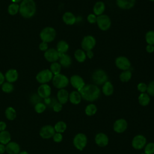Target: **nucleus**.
<instances>
[{"label": "nucleus", "instance_id": "1", "mask_svg": "<svg viewBox=\"0 0 154 154\" xmlns=\"http://www.w3.org/2000/svg\"><path fill=\"white\" fill-rule=\"evenodd\" d=\"M81 94L82 99L87 102H94L96 100L100 95V90L99 87L94 84H87L78 91Z\"/></svg>", "mask_w": 154, "mask_h": 154}, {"label": "nucleus", "instance_id": "2", "mask_svg": "<svg viewBox=\"0 0 154 154\" xmlns=\"http://www.w3.org/2000/svg\"><path fill=\"white\" fill-rule=\"evenodd\" d=\"M36 4L34 0H22L19 4V13L23 18L30 19L36 13Z\"/></svg>", "mask_w": 154, "mask_h": 154}, {"label": "nucleus", "instance_id": "3", "mask_svg": "<svg viewBox=\"0 0 154 154\" xmlns=\"http://www.w3.org/2000/svg\"><path fill=\"white\" fill-rule=\"evenodd\" d=\"M91 80L94 84L97 86L102 85L108 81V75L103 69H97L92 73Z\"/></svg>", "mask_w": 154, "mask_h": 154}, {"label": "nucleus", "instance_id": "4", "mask_svg": "<svg viewBox=\"0 0 154 154\" xmlns=\"http://www.w3.org/2000/svg\"><path fill=\"white\" fill-rule=\"evenodd\" d=\"M39 35L42 42L49 43L52 42L55 39L57 31L53 27L46 26L42 29Z\"/></svg>", "mask_w": 154, "mask_h": 154}, {"label": "nucleus", "instance_id": "5", "mask_svg": "<svg viewBox=\"0 0 154 154\" xmlns=\"http://www.w3.org/2000/svg\"><path fill=\"white\" fill-rule=\"evenodd\" d=\"M52 82L54 87L57 89L65 88L69 84V79L64 74L59 73L55 75L52 79Z\"/></svg>", "mask_w": 154, "mask_h": 154}, {"label": "nucleus", "instance_id": "6", "mask_svg": "<svg viewBox=\"0 0 154 154\" xmlns=\"http://www.w3.org/2000/svg\"><path fill=\"white\" fill-rule=\"evenodd\" d=\"M96 24L100 30L106 31L111 26V20L107 14H103L97 16Z\"/></svg>", "mask_w": 154, "mask_h": 154}, {"label": "nucleus", "instance_id": "7", "mask_svg": "<svg viewBox=\"0 0 154 154\" xmlns=\"http://www.w3.org/2000/svg\"><path fill=\"white\" fill-rule=\"evenodd\" d=\"M53 76L54 75L51 71L48 69H45L37 73L35 76V79L40 84H48L52 81Z\"/></svg>", "mask_w": 154, "mask_h": 154}, {"label": "nucleus", "instance_id": "8", "mask_svg": "<svg viewBox=\"0 0 154 154\" xmlns=\"http://www.w3.org/2000/svg\"><path fill=\"white\" fill-rule=\"evenodd\" d=\"M96 45V40L92 35H85L81 42V49L84 51L93 50Z\"/></svg>", "mask_w": 154, "mask_h": 154}, {"label": "nucleus", "instance_id": "9", "mask_svg": "<svg viewBox=\"0 0 154 154\" xmlns=\"http://www.w3.org/2000/svg\"><path fill=\"white\" fill-rule=\"evenodd\" d=\"M115 65L119 69L123 71L130 70L131 67V63L129 59L123 55H120L115 59Z\"/></svg>", "mask_w": 154, "mask_h": 154}, {"label": "nucleus", "instance_id": "10", "mask_svg": "<svg viewBox=\"0 0 154 154\" xmlns=\"http://www.w3.org/2000/svg\"><path fill=\"white\" fill-rule=\"evenodd\" d=\"M87 143V138L86 135L82 133L77 134L73 140L74 146L79 150H82L86 146Z\"/></svg>", "mask_w": 154, "mask_h": 154}, {"label": "nucleus", "instance_id": "11", "mask_svg": "<svg viewBox=\"0 0 154 154\" xmlns=\"http://www.w3.org/2000/svg\"><path fill=\"white\" fill-rule=\"evenodd\" d=\"M55 133V131L53 126L51 125H46L43 126L39 130L40 137L45 140H48L52 138Z\"/></svg>", "mask_w": 154, "mask_h": 154}, {"label": "nucleus", "instance_id": "12", "mask_svg": "<svg viewBox=\"0 0 154 154\" xmlns=\"http://www.w3.org/2000/svg\"><path fill=\"white\" fill-rule=\"evenodd\" d=\"M69 83L77 91H79L85 85L84 79L79 75H73L69 79Z\"/></svg>", "mask_w": 154, "mask_h": 154}, {"label": "nucleus", "instance_id": "13", "mask_svg": "<svg viewBox=\"0 0 154 154\" xmlns=\"http://www.w3.org/2000/svg\"><path fill=\"white\" fill-rule=\"evenodd\" d=\"M59 52L55 48H48L44 52V57L45 60L49 63H54L58 61Z\"/></svg>", "mask_w": 154, "mask_h": 154}, {"label": "nucleus", "instance_id": "14", "mask_svg": "<svg viewBox=\"0 0 154 154\" xmlns=\"http://www.w3.org/2000/svg\"><path fill=\"white\" fill-rule=\"evenodd\" d=\"M52 92V89L51 86L48 84H40L37 91V94L42 98L45 99L50 97Z\"/></svg>", "mask_w": 154, "mask_h": 154}, {"label": "nucleus", "instance_id": "15", "mask_svg": "<svg viewBox=\"0 0 154 154\" xmlns=\"http://www.w3.org/2000/svg\"><path fill=\"white\" fill-rule=\"evenodd\" d=\"M146 144V138L142 135H137L134 137L132 141V147L137 150L143 149Z\"/></svg>", "mask_w": 154, "mask_h": 154}, {"label": "nucleus", "instance_id": "16", "mask_svg": "<svg viewBox=\"0 0 154 154\" xmlns=\"http://www.w3.org/2000/svg\"><path fill=\"white\" fill-rule=\"evenodd\" d=\"M137 0H116L118 8L124 10L132 9L135 5Z\"/></svg>", "mask_w": 154, "mask_h": 154}, {"label": "nucleus", "instance_id": "17", "mask_svg": "<svg viewBox=\"0 0 154 154\" xmlns=\"http://www.w3.org/2000/svg\"><path fill=\"white\" fill-rule=\"evenodd\" d=\"M128 128V123L124 119H120L114 123L113 129L117 133H122L125 132Z\"/></svg>", "mask_w": 154, "mask_h": 154}, {"label": "nucleus", "instance_id": "18", "mask_svg": "<svg viewBox=\"0 0 154 154\" xmlns=\"http://www.w3.org/2000/svg\"><path fill=\"white\" fill-rule=\"evenodd\" d=\"M5 149L8 154H18L20 152V146L16 141H10L5 145Z\"/></svg>", "mask_w": 154, "mask_h": 154}, {"label": "nucleus", "instance_id": "19", "mask_svg": "<svg viewBox=\"0 0 154 154\" xmlns=\"http://www.w3.org/2000/svg\"><path fill=\"white\" fill-rule=\"evenodd\" d=\"M4 76L7 82L13 83L18 79L19 73L17 70L14 69H10L5 72Z\"/></svg>", "mask_w": 154, "mask_h": 154}, {"label": "nucleus", "instance_id": "20", "mask_svg": "<svg viewBox=\"0 0 154 154\" xmlns=\"http://www.w3.org/2000/svg\"><path fill=\"white\" fill-rule=\"evenodd\" d=\"M58 63L61 64V67L64 68H68L72 65V60L71 57L67 53L60 54Z\"/></svg>", "mask_w": 154, "mask_h": 154}, {"label": "nucleus", "instance_id": "21", "mask_svg": "<svg viewBox=\"0 0 154 154\" xmlns=\"http://www.w3.org/2000/svg\"><path fill=\"white\" fill-rule=\"evenodd\" d=\"M63 22L67 25H73L76 23V17L70 11L65 12L62 16Z\"/></svg>", "mask_w": 154, "mask_h": 154}, {"label": "nucleus", "instance_id": "22", "mask_svg": "<svg viewBox=\"0 0 154 154\" xmlns=\"http://www.w3.org/2000/svg\"><path fill=\"white\" fill-rule=\"evenodd\" d=\"M69 93L65 88L60 89L57 93V98L58 102L62 105L66 103L69 100Z\"/></svg>", "mask_w": 154, "mask_h": 154}, {"label": "nucleus", "instance_id": "23", "mask_svg": "<svg viewBox=\"0 0 154 154\" xmlns=\"http://www.w3.org/2000/svg\"><path fill=\"white\" fill-rule=\"evenodd\" d=\"M95 143L100 147H105L108 145L109 139L105 134L99 133L95 137Z\"/></svg>", "mask_w": 154, "mask_h": 154}, {"label": "nucleus", "instance_id": "24", "mask_svg": "<svg viewBox=\"0 0 154 154\" xmlns=\"http://www.w3.org/2000/svg\"><path fill=\"white\" fill-rule=\"evenodd\" d=\"M106 6L105 3L102 1H98L95 2L93 7V13L99 16L103 14L104 11H105Z\"/></svg>", "mask_w": 154, "mask_h": 154}, {"label": "nucleus", "instance_id": "25", "mask_svg": "<svg viewBox=\"0 0 154 154\" xmlns=\"http://www.w3.org/2000/svg\"><path fill=\"white\" fill-rule=\"evenodd\" d=\"M114 86L111 82L107 81L102 85V92L106 96H109L112 95L114 93Z\"/></svg>", "mask_w": 154, "mask_h": 154}, {"label": "nucleus", "instance_id": "26", "mask_svg": "<svg viewBox=\"0 0 154 154\" xmlns=\"http://www.w3.org/2000/svg\"><path fill=\"white\" fill-rule=\"evenodd\" d=\"M82 99V97L79 92L77 90H73L69 93V100L73 105L79 104Z\"/></svg>", "mask_w": 154, "mask_h": 154}, {"label": "nucleus", "instance_id": "27", "mask_svg": "<svg viewBox=\"0 0 154 154\" xmlns=\"http://www.w3.org/2000/svg\"><path fill=\"white\" fill-rule=\"evenodd\" d=\"M69 49V43L63 40H60L56 46V49L59 52V54H66L67 52Z\"/></svg>", "mask_w": 154, "mask_h": 154}, {"label": "nucleus", "instance_id": "28", "mask_svg": "<svg viewBox=\"0 0 154 154\" xmlns=\"http://www.w3.org/2000/svg\"><path fill=\"white\" fill-rule=\"evenodd\" d=\"M74 57L77 62L79 63H84L87 59L85 51L82 49H76L74 52Z\"/></svg>", "mask_w": 154, "mask_h": 154}, {"label": "nucleus", "instance_id": "29", "mask_svg": "<svg viewBox=\"0 0 154 154\" xmlns=\"http://www.w3.org/2000/svg\"><path fill=\"white\" fill-rule=\"evenodd\" d=\"M5 118L10 121L14 120L17 117V112L16 109L12 106L7 107L4 112Z\"/></svg>", "mask_w": 154, "mask_h": 154}, {"label": "nucleus", "instance_id": "30", "mask_svg": "<svg viewBox=\"0 0 154 154\" xmlns=\"http://www.w3.org/2000/svg\"><path fill=\"white\" fill-rule=\"evenodd\" d=\"M11 134L8 131L5 130L0 132V143L6 145L11 141Z\"/></svg>", "mask_w": 154, "mask_h": 154}, {"label": "nucleus", "instance_id": "31", "mask_svg": "<svg viewBox=\"0 0 154 154\" xmlns=\"http://www.w3.org/2000/svg\"><path fill=\"white\" fill-rule=\"evenodd\" d=\"M132 77V73L131 70H126L122 71L119 75V79L122 82H129Z\"/></svg>", "mask_w": 154, "mask_h": 154}, {"label": "nucleus", "instance_id": "32", "mask_svg": "<svg viewBox=\"0 0 154 154\" xmlns=\"http://www.w3.org/2000/svg\"><path fill=\"white\" fill-rule=\"evenodd\" d=\"M139 103L143 106H147L149 105L150 101V96L147 93H141L138 98Z\"/></svg>", "mask_w": 154, "mask_h": 154}, {"label": "nucleus", "instance_id": "33", "mask_svg": "<svg viewBox=\"0 0 154 154\" xmlns=\"http://www.w3.org/2000/svg\"><path fill=\"white\" fill-rule=\"evenodd\" d=\"M55 132L58 133H63L67 129V125L63 121H58L57 122L54 126Z\"/></svg>", "mask_w": 154, "mask_h": 154}, {"label": "nucleus", "instance_id": "34", "mask_svg": "<svg viewBox=\"0 0 154 154\" xmlns=\"http://www.w3.org/2000/svg\"><path fill=\"white\" fill-rule=\"evenodd\" d=\"M7 11L10 15H16L19 11V5L17 3H11L8 6Z\"/></svg>", "mask_w": 154, "mask_h": 154}, {"label": "nucleus", "instance_id": "35", "mask_svg": "<svg viewBox=\"0 0 154 154\" xmlns=\"http://www.w3.org/2000/svg\"><path fill=\"white\" fill-rule=\"evenodd\" d=\"M61 68H62V67H61V64L58 61H56V62L52 63L51 64L49 70L51 71V72L53 73V75H55L61 73Z\"/></svg>", "mask_w": 154, "mask_h": 154}, {"label": "nucleus", "instance_id": "36", "mask_svg": "<svg viewBox=\"0 0 154 154\" xmlns=\"http://www.w3.org/2000/svg\"><path fill=\"white\" fill-rule=\"evenodd\" d=\"M1 87L2 91L5 93H11L14 89V87L13 83H10L7 81L4 82Z\"/></svg>", "mask_w": 154, "mask_h": 154}, {"label": "nucleus", "instance_id": "37", "mask_svg": "<svg viewBox=\"0 0 154 154\" xmlns=\"http://www.w3.org/2000/svg\"><path fill=\"white\" fill-rule=\"evenodd\" d=\"M97 107L93 103L88 104L85 108V112L88 116H92L97 112Z\"/></svg>", "mask_w": 154, "mask_h": 154}, {"label": "nucleus", "instance_id": "38", "mask_svg": "<svg viewBox=\"0 0 154 154\" xmlns=\"http://www.w3.org/2000/svg\"><path fill=\"white\" fill-rule=\"evenodd\" d=\"M145 41L147 45H154V30H149L145 34Z\"/></svg>", "mask_w": 154, "mask_h": 154}, {"label": "nucleus", "instance_id": "39", "mask_svg": "<svg viewBox=\"0 0 154 154\" xmlns=\"http://www.w3.org/2000/svg\"><path fill=\"white\" fill-rule=\"evenodd\" d=\"M34 108L35 112L37 114H42L46 110V105L44 103V102H39L34 105Z\"/></svg>", "mask_w": 154, "mask_h": 154}, {"label": "nucleus", "instance_id": "40", "mask_svg": "<svg viewBox=\"0 0 154 154\" xmlns=\"http://www.w3.org/2000/svg\"><path fill=\"white\" fill-rule=\"evenodd\" d=\"M144 154H154V143H149L145 146Z\"/></svg>", "mask_w": 154, "mask_h": 154}, {"label": "nucleus", "instance_id": "41", "mask_svg": "<svg viewBox=\"0 0 154 154\" xmlns=\"http://www.w3.org/2000/svg\"><path fill=\"white\" fill-rule=\"evenodd\" d=\"M147 93L150 96L154 97V80L150 81L147 84Z\"/></svg>", "mask_w": 154, "mask_h": 154}, {"label": "nucleus", "instance_id": "42", "mask_svg": "<svg viewBox=\"0 0 154 154\" xmlns=\"http://www.w3.org/2000/svg\"><path fill=\"white\" fill-rule=\"evenodd\" d=\"M137 90L141 93H146V91H147V85L145 83V82H139L138 84H137Z\"/></svg>", "mask_w": 154, "mask_h": 154}, {"label": "nucleus", "instance_id": "43", "mask_svg": "<svg viewBox=\"0 0 154 154\" xmlns=\"http://www.w3.org/2000/svg\"><path fill=\"white\" fill-rule=\"evenodd\" d=\"M97 16L94 13H90L87 16V20L90 24L96 23Z\"/></svg>", "mask_w": 154, "mask_h": 154}, {"label": "nucleus", "instance_id": "44", "mask_svg": "<svg viewBox=\"0 0 154 154\" xmlns=\"http://www.w3.org/2000/svg\"><path fill=\"white\" fill-rule=\"evenodd\" d=\"M63 138V135L61 133H58V132H55V134L54 135V136L52 137V139L53 141L55 143H60L62 141Z\"/></svg>", "mask_w": 154, "mask_h": 154}, {"label": "nucleus", "instance_id": "45", "mask_svg": "<svg viewBox=\"0 0 154 154\" xmlns=\"http://www.w3.org/2000/svg\"><path fill=\"white\" fill-rule=\"evenodd\" d=\"M56 102H57V101L54 99V98H51L50 97H49L44 99V103L46 106H51L52 107V106Z\"/></svg>", "mask_w": 154, "mask_h": 154}, {"label": "nucleus", "instance_id": "46", "mask_svg": "<svg viewBox=\"0 0 154 154\" xmlns=\"http://www.w3.org/2000/svg\"><path fill=\"white\" fill-rule=\"evenodd\" d=\"M52 109L54 112H59L63 109V105L61 103H60V102H57L56 103H55V104L52 106Z\"/></svg>", "mask_w": 154, "mask_h": 154}, {"label": "nucleus", "instance_id": "47", "mask_svg": "<svg viewBox=\"0 0 154 154\" xmlns=\"http://www.w3.org/2000/svg\"><path fill=\"white\" fill-rule=\"evenodd\" d=\"M38 48L41 51L43 52H45L48 49V43L44 42H42L38 46Z\"/></svg>", "mask_w": 154, "mask_h": 154}, {"label": "nucleus", "instance_id": "48", "mask_svg": "<svg viewBox=\"0 0 154 154\" xmlns=\"http://www.w3.org/2000/svg\"><path fill=\"white\" fill-rule=\"evenodd\" d=\"M146 51L149 54H152L154 52V45H147L146 46Z\"/></svg>", "mask_w": 154, "mask_h": 154}, {"label": "nucleus", "instance_id": "49", "mask_svg": "<svg viewBox=\"0 0 154 154\" xmlns=\"http://www.w3.org/2000/svg\"><path fill=\"white\" fill-rule=\"evenodd\" d=\"M7 123L4 121H0V132L6 130L7 129Z\"/></svg>", "mask_w": 154, "mask_h": 154}, {"label": "nucleus", "instance_id": "50", "mask_svg": "<svg viewBox=\"0 0 154 154\" xmlns=\"http://www.w3.org/2000/svg\"><path fill=\"white\" fill-rule=\"evenodd\" d=\"M85 53H86L87 58H88V59H92L94 57V52H93V50L86 51Z\"/></svg>", "mask_w": 154, "mask_h": 154}, {"label": "nucleus", "instance_id": "51", "mask_svg": "<svg viewBox=\"0 0 154 154\" xmlns=\"http://www.w3.org/2000/svg\"><path fill=\"white\" fill-rule=\"evenodd\" d=\"M5 76L0 71V87L2 85V84L5 82Z\"/></svg>", "mask_w": 154, "mask_h": 154}, {"label": "nucleus", "instance_id": "52", "mask_svg": "<svg viewBox=\"0 0 154 154\" xmlns=\"http://www.w3.org/2000/svg\"><path fill=\"white\" fill-rule=\"evenodd\" d=\"M6 151L5 145L0 143V154H4Z\"/></svg>", "mask_w": 154, "mask_h": 154}, {"label": "nucleus", "instance_id": "53", "mask_svg": "<svg viewBox=\"0 0 154 154\" xmlns=\"http://www.w3.org/2000/svg\"><path fill=\"white\" fill-rule=\"evenodd\" d=\"M18 154H29V153L26 150H22V151H20Z\"/></svg>", "mask_w": 154, "mask_h": 154}, {"label": "nucleus", "instance_id": "54", "mask_svg": "<svg viewBox=\"0 0 154 154\" xmlns=\"http://www.w3.org/2000/svg\"><path fill=\"white\" fill-rule=\"evenodd\" d=\"M22 0H11V1L13 2V3H17L18 4L19 2H21Z\"/></svg>", "mask_w": 154, "mask_h": 154}, {"label": "nucleus", "instance_id": "55", "mask_svg": "<svg viewBox=\"0 0 154 154\" xmlns=\"http://www.w3.org/2000/svg\"><path fill=\"white\" fill-rule=\"evenodd\" d=\"M149 1H151V2H154V0H149Z\"/></svg>", "mask_w": 154, "mask_h": 154}, {"label": "nucleus", "instance_id": "56", "mask_svg": "<svg viewBox=\"0 0 154 154\" xmlns=\"http://www.w3.org/2000/svg\"><path fill=\"white\" fill-rule=\"evenodd\" d=\"M142 154H144V153H142Z\"/></svg>", "mask_w": 154, "mask_h": 154}]
</instances>
